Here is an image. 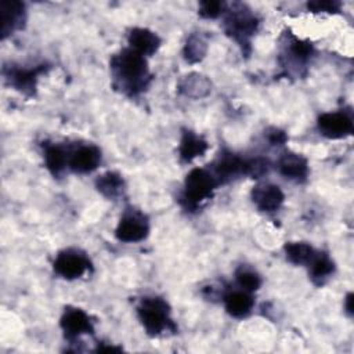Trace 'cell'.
Wrapping results in <instances>:
<instances>
[{
  "label": "cell",
  "mask_w": 354,
  "mask_h": 354,
  "mask_svg": "<svg viewBox=\"0 0 354 354\" xmlns=\"http://www.w3.org/2000/svg\"><path fill=\"white\" fill-rule=\"evenodd\" d=\"M112 65L116 75L127 83L129 88L136 90L142 87L144 80L148 75L147 61L144 55L138 54L131 48H126L112 59Z\"/></svg>",
  "instance_id": "cell-1"
},
{
  "label": "cell",
  "mask_w": 354,
  "mask_h": 354,
  "mask_svg": "<svg viewBox=\"0 0 354 354\" xmlns=\"http://www.w3.org/2000/svg\"><path fill=\"white\" fill-rule=\"evenodd\" d=\"M170 310L160 297H145L138 306V317L145 330L155 336L169 328Z\"/></svg>",
  "instance_id": "cell-2"
},
{
  "label": "cell",
  "mask_w": 354,
  "mask_h": 354,
  "mask_svg": "<svg viewBox=\"0 0 354 354\" xmlns=\"http://www.w3.org/2000/svg\"><path fill=\"white\" fill-rule=\"evenodd\" d=\"M217 187V180L205 169H194L187 174L184 183L183 199L187 207H196L203 201L209 199Z\"/></svg>",
  "instance_id": "cell-3"
},
{
  "label": "cell",
  "mask_w": 354,
  "mask_h": 354,
  "mask_svg": "<svg viewBox=\"0 0 354 354\" xmlns=\"http://www.w3.org/2000/svg\"><path fill=\"white\" fill-rule=\"evenodd\" d=\"M88 268V260L77 250L66 249L57 254L54 260V271L66 279L82 277Z\"/></svg>",
  "instance_id": "cell-4"
},
{
  "label": "cell",
  "mask_w": 354,
  "mask_h": 354,
  "mask_svg": "<svg viewBox=\"0 0 354 354\" xmlns=\"http://www.w3.org/2000/svg\"><path fill=\"white\" fill-rule=\"evenodd\" d=\"M318 129L328 138H343L353 133V119L346 112H328L318 118Z\"/></svg>",
  "instance_id": "cell-5"
},
{
  "label": "cell",
  "mask_w": 354,
  "mask_h": 354,
  "mask_svg": "<svg viewBox=\"0 0 354 354\" xmlns=\"http://www.w3.org/2000/svg\"><path fill=\"white\" fill-rule=\"evenodd\" d=\"M148 231L149 227L142 214L127 213L120 218L115 234L122 242H140L148 235Z\"/></svg>",
  "instance_id": "cell-6"
},
{
  "label": "cell",
  "mask_w": 354,
  "mask_h": 354,
  "mask_svg": "<svg viewBox=\"0 0 354 354\" xmlns=\"http://www.w3.org/2000/svg\"><path fill=\"white\" fill-rule=\"evenodd\" d=\"M257 21L249 11H234L227 19V32L239 43L248 44V40L256 32Z\"/></svg>",
  "instance_id": "cell-7"
},
{
  "label": "cell",
  "mask_w": 354,
  "mask_h": 354,
  "mask_svg": "<svg viewBox=\"0 0 354 354\" xmlns=\"http://www.w3.org/2000/svg\"><path fill=\"white\" fill-rule=\"evenodd\" d=\"M252 199L254 205L263 212H274L283 203V192L275 184L261 183L252 191Z\"/></svg>",
  "instance_id": "cell-8"
},
{
  "label": "cell",
  "mask_w": 354,
  "mask_h": 354,
  "mask_svg": "<svg viewBox=\"0 0 354 354\" xmlns=\"http://www.w3.org/2000/svg\"><path fill=\"white\" fill-rule=\"evenodd\" d=\"M1 15V37H7L14 30L19 29L25 21V6L19 1L3 0L0 3Z\"/></svg>",
  "instance_id": "cell-9"
},
{
  "label": "cell",
  "mask_w": 354,
  "mask_h": 354,
  "mask_svg": "<svg viewBox=\"0 0 354 354\" xmlns=\"http://www.w3.org/2000/svg\"><path fill=\"white\" fill-rule=\"evenodd\" d=\"M61 328L68 337H77L83 333H93L90 317L80 308H66L61 318Z\"/></svg>",
  "instance_id": "cell-10"
},
{
  "label": "cell",
  "mask_w": 354,
  "mask_h": 354,
  "mask_svg": "<svg viewBox=\"0 0 354 354\" xmlns=\"http://www.w3.org/2000/svg\"><path fill=\"white\" fill-rule=\"evenodd\" d=\"M101 162V151L94 145H83L69 156V167L76 173H90Z\"/></svg>",
  "instance_id": "cell-11"
},
{
  "label": "cell",
  "mask_w": 354,
  "mask_h": 354,
  "mask_svg": "<svg viewBox=\"0 0 354 354\" xmlns=\"http://www.w3.org/2000/svg\"><path fill=\"white\" fill-rule=\"evenodd\" d=\"M278 169L283 177L295 181H301L308 174L307 160L295 152H285L278 160Z\"/></svg>",
  "instance_id": "cell-12"
},
{
  "label": "cell",
  "mask_w": 354,
  "mask_h": 354,
  "mask_svg": "<svg viewBox=\"0 0 354 354\" xmlns=\"http://www.w3.org/2000/svg\"><path fill=\"white\" fill-rule=\"evenodd\" d=\"M129 44H130V48L137 51L138 54L151 55L159 48L160 39L158 37L156 33L148 29L134 28L129 33Z\"/></svg>",
  "instance_id": "cell-13"
},
{
  "label": "cell",
  "mask_w": 354,
  "mask_h": 354,
  "mask_svg": "<svg viewBox=\"0 0 354 354\" xmlns=\"http://www.w3.org/2000/svg\"><path fill=\"white\" fill-rule=\"evenodd\" d=\"M210 82L201 73H189L178 83V91L191 98H202L210 93Z\"/></svg>",
  "instance_id": "cell-14"
},
{
  "label": "cell",
  "mask_w": 354,
  "mask_h": 354,
  "mask_svg": "<svg viewBox=\"0 0 354 354\" xmlns=\"http://www.w3.org/2000/svg\"><path fill=\"white\" fill-rule=\"evenodd\" d=\"M207 142L192 131H184L180 142V158L183 162H191L192 159L202 156L207 149Z\"/></svg>",
  "instance_id": "cell-15"
},
{
  "label": "cell",
  "mask_w": 354,
  "mask_h": 354,
  "mask_svg": "<svg viewBox=\"0 0 354 354\" xmlns=\"http://www.w3.org/2000/svg\"><path fill=\"white\" fill-rule=\"evenodd\" d=\"M224 304L228 314L236 318H242L250 313L253 307V299L246 290H235L224 297Z\"/></svg>",
  "instance_id": "cell-16"
},
{
  "label": "cell",
  "mask_w": 354,
  "mask_h": 354,
  "mask_svg": "<svg viewBox=\"0 0 354 354\" xmlns=\"http://www.w3.org/2000/svg\"><path fill=\"white\" fill-rule=\"evenodd\" d=\"M246 160L238 158L234 153H224L216 162L214 171L218 178H231L238 174H245Z\"/></svg>",
  "instance_id": "cell-17"
},
{
  "label": "cell",
  "mask_w": 354,
  "mask_h": 354,
  "mask_svg": "<svg viewBox=\"0 0 354 354\" xmlns=\"http://www.w3.org/2000/svg\"><path fill=\"white\" fill-rule=\"evenodd\" d=\"M43 66L35 69H12L10 72V82L12 86H15L18 90L24 93H32L36 87L37 76L40 75V72H43Z\"/></svg>",
  "instance_id": "cell-18"
},
{
  "label": "cell",
  "mask_w": 354,
  "mask_h": 354,
  "mask_svg": "<svg viewBox=\"0 0 354 354\" xmlns=\"http://www.w3.org/2000/svg\"><path fill=\"white\" fill-rule=\"evenodd\" d=\"M97 188L98 191L108 196V198H115L123 191V178L120 174L115 171H106L97 180Z\"/></svg>",
  "instance_id": "cell-19"
},
{
  "label": "cell",
  "mask_w": 354,
  "mask_h": 354,
  "mask_svg": "<svg viewBox=\"0 0 354 354\" xmlns=\"http://www.w3.org/2000/svg\"><path fill=\"white\" fill-rule=\"evenodd\" d=\"M285 253L293 264H308L314 257V249L304 242H290L285 245Z\"/></svg>",
  "instance_id": "cell-20"
},
{
  "label": "cell",
  "mask_w": 354,
  "mask_h": 354,
  "mask_svg": "<svg viewBox=\"0 0 354 354\" xmlns=\"http://www.w3.org/2000/svg\"><path fill=\"white\" fill-rule=\"evenodd\" d=\"M44 162H46L47 169L51 173L58 174L59 171L64 170V167L69 162V156H66L65 151L58 145H46L44 147Z\"/></svg>",
  "instance_id": "cell-21"
},
{
  "label": "cell",
  "mask_w": 354,
  "mask_h": 354,
  "mask_svg": "<svg viewBox=\"0 0 354 354\" xmlns=\"http://www.w3.org/2000/svg\"><path fill=\"white\" fill-rule=\"evenodd\" d=\"M308 264H310L311 278L317 282H322V279L328 278L333 272V263L324 253H315Z\"/></svg>",
  "instance_id": "cell-22"
},
{
  "label": "cell",
  "mask_w": 354,
  "mask_h": 354,
  "mask_svg": "<svg viewBox=\"0 0 354 354\" xmlns=\"http://www.w3.org/2000/svg\"><path fill=\"white\" fill-rule=\"evenodd\" d=\"M207 50V44L205 39L199 35H191L187 40V44L184 47V55L188 62H198L201 61Z\"/></svg>",
  "instance_id": "cell-23"
},
{
  "label": "cell",
  "mask_w": 354,
  "mask_h": 354,
  "mask_svg": "<svg viewBox=\"0 0 354 354\" xmlns=\"http://www.w3.org/2000/svg\"><path fill=\"white\" fill-rule=\"evenodd\" d=\"M236 281H238L239 286L246 292L257 290L261 285L260 277L254 271H252L249 268H243V267H241L236 271Z\"/></svg>",
  "instance_id": "cell-24"
},
{
  "label": "cell",
  "mask_w": 354,
  "mask_h": 354,
  "mask_svg": "<svg viewBox=\"0 0 354 354\" xmlns=\"http://www.w3.org/2000/svg\"><path fill=\"white\" fill-rule=\"evenodd\" d=\"M224 4L220 1H203L199 6V14L203 18H216L223 12Z\"/></svg>",
  "instance_id": "cell-25"
},
{
  "label": "cell",
  "mask_w": 354,
  "mask_h": 354,
  "mask_svg": "<svg viewBox=\"0 0 354 354\" xmlns=\"http://www.w3.org/2000/svg\"><path fill=\"white\" fill-rule=\"evenodd\" d=\"M307 6H308V10L314 12H321V11L335 12L339 10L340 4L337 1H330V0H315V1H310Z\"/></svg>",
  "instance_id": "cell-26"
},
{
  "label": "cell",
  "mask_w": 354,
  "mask_h": 354,
  "mask_svg": "<svg viewBox=\"0 0 354 354\" xmlns=\"http://www.w3.org/2000/svg\"><path fill=\"white\" fill-rule=\"evenodd\" d=\"M267 136H268L270 142L274 144V145L275 144H282V142L286 141V134L283 131L278 130V129H272Z\"/></svg>",
  "instance_id": "cell-27"
},
{
  "label": "cell",
  "mask_w": 354,
  "mask_h": 354,
  "mask_svg": "<svg viewBox=\"0 0 354 354\" xmlns=\"http://www.w3.org/2000/svg\"><path fill=\"white\" fill-rule=\"evenodd\" d=\"M351 301H353V295L348 293L347 297H346V311H347L350 315L353 314V304H351Z\"/></svg>",
  "instance_id": "cell-28"
}]
</instances>
